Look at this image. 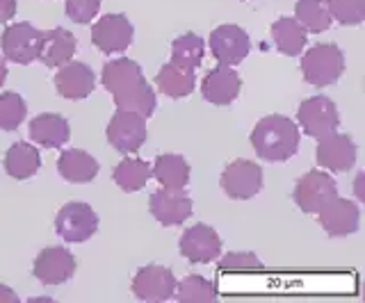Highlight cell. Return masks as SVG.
Returning a JSON list of instances; mask_svg holds the SVG:
<instances>
[{
	"label": "cell",
	"instance_id": "1",
	"mask_svg": "<svg viewBox=\"0 0 365 303\" xmlns=\"http://www.w3.org/2000/svg\"><path fill=\"white\" fill-rule=\"evenodd\" d=\"M101 83L114 98L117 110H130L148 119L155 112V92L146 83L142 66L135 60L119 58L103 66Z\"/></svg>",
	"mask_w": 365,
	"mask_h": 303
},
{
	"label": "cell",
	"instance_id": "2",
	"mask_svg": "<svg viewBox=\"0 0 365 303\" xmlns=\"http://www.w3.org/2000/svg\"><path fill=\"white\" fill-rule=\"evenodd\" d=\"M299 126L283 115L262 117L251 130V146L258 158L267 162H285L299 151Z\"/></svg>",
	"mask_w": 365,
	"mask_h": 303
},
{
	"label": "cell",
	"instance_id": "3",
	"mask_svg": "<svg viewBox=\"0 0 365 303\" xmlns=\"http://www.w3.org/2000/svg\"><path fill=\"white\" fill-rule=\"evenodd\" d=\"M345 71V55L336 43L319 41L311 46L302 58V73L304 80L313 87H329L340 80Z\"/></svg>",
	"mask_w": 365,
	"mask_h": 303
},
{
	"label": "cell",
	"instance_id": "4",
	"mask_svg": "<svg viewBox=\"0 0 365 303\" xmlns=\"http://www.w3.org/2000/svg\"><path fill=\"white\" fill-rule=\"evenodd\" d=\"M55 230L68 244H83L96 235L98 215L91 210L89 203H83V201H71V203L62 206L60 212H57Z\"/></svg>",
	"mask_w": 365,
	"mask_h": 303
},
{
	"label": "cell",
	"instance_id": "5",
	"mask_svg": "<svg viewBox=\"0 0 365 303\" xmlns=\"http://www.w3.org/2000/svg\"><path fill=\"white\" fill-rule=\"evenodd\" d=\"M41 39L43 32L28 23V21L11 23L3 30V37H0L3 58L14 64H32L34 60H39Z\"/></svg>",
	"mask_w": 365,
	"mask_h": 303
},
{
	"label": "cell",
	"instance_id": "6",
	"mask_svg": "<svg viewBox=\"0 0 365 303\" xmlns=\"http://www.w3.org/2000/svg\"><path fill=\"white\" fill-rule=\"evenodd\" d=\"M297 121H299L302 130L313 139H322L327 134L336 132L340 126V115L336 103L329 96H311L302 100L299 110H297Z\"/></svg>",
	"mask_w": 365,
	"mask_h": 303
},
{
	"label": "cell",
	"instance_id": "7",
	"mask_svg": "<svg viewBox=\"0 0 365 303\" xmlns=\"http://www.w3.org/2000/svg\"><path fill=\"white\" fill-rule=\"evenodd\" d=\"M108 142L114 151L123 155H133L144 146L148 132H146V119L130 110H117L108 123Z\"/></svg>",
	"mask_w": 365,
	"mask_h": 303
},
{
	"label": "cell",
	"instance_id": "8",
	"mask_svg": "<svg viewBox=\"0 0 365 303\" xmlns=\"http://www.w3.org/2000/svg\"><path fill=\"white\" fill-rule=\"evenodd\" d=\"M334 196H338L336 181L327 171H319V169L304 174L299 181H297L294 192H292L294 203L299 206V210L306 212V215H317Z\"/></svg>",
	"mask_w": 365,
	"mask_h": 303
},
{
	"label": "cell",
	"instance_id": "9",
	"mask_svg": "<svg viewBox=\"0 0 365 303\" xmlns=\"http://www.w3.org/2000/svg\"><path fill=\"white\" fill-rule=\"evenodd\" d=\"M178 251L192 265H208L222 253V238L208 223H194L182 230L178 240Z\"/></svg>",
	"mask_w": 365,
	"mask_h": 303
},
{
	"label": "cell",
	"instance_id": "10",
	"mask_svg": "<svg viewBox=\"0 0 365 303\" xmlns=\"http://www.w3.org/2000/svg\"><path fill=\"white\" fill-rule=\"evenodd\" d=\"M76 274V257L64 246H46V249L34 257L32 276L41 285H62Z\"/></svg>",
	"mask_w": 365,
	"mask_h": 303
},
{
	"label": "cell",
	"instance_id": "11",
	"mask_svg": "<svg viewBox=\"0 0 365 303\" xmlns=\"http://www.w3.org/2000/svg\"><path fill=\"white\" fill-rule=\"evenodd\" d=\"M135 28L123 14H106L91 26V41L103 53H121L133 43Z\"/></svg>",
	"mask_w": 365,
	"mask_h": 303
},
{
	"label": "cell",
	"instance_id": "12",
	"mask_svg": "<svg viewBox=\"0 0 365 303\" xmlns=\"http://www.w3.org/2000/svg\"><path fill=\"white\" fill-rule=\"evenodd\" d=\"M208 43H210L212 58L226 66L240 64L251 51L249 35L240 26H233V23H224L220 28H215Z\"/></svg>",
	"mask_w": 365,
	"mask_h": 303
},
{
	"label": "cell",
	"instance_id": "13",
	"mask_svg": "<svg viewBox=\"0 0 365 303\" xmlns=\"http://www.w3.org/2000/svg\"><path fill=\"white\" fill-rule=\"evenodd\" d=\"M222 187L233 201H247L262 189V169L251 160H235L222 174Z\"/></svg>",
	"mask_w": 365,
	"mask_h": 303
},
{
	"label": "cell",
	"instance_id": "14",
	"mask_svg": "<svg viewBox=\"0 0 365 303\" xmlns=\"http://www.w3.org/2000/svg\"><path fill=\"white\" fill-rule=\"evenodd\" d=\"M315 160L327 171L345 174L356 164V144L351 142L349 134H342L336 130L319 139L317 151H315Z\"/></svg>",
	"mask_w": 365,
	"mask_h": 303
},
{
	"label": "cell",
	"instance_id": "15",
	"mask_svg": "<svg viewBox=\"0 0 365 303\" xmlns=\"http://www.w3.org/2000/svg\"><path fill=\"white\" fill-rule=\"evenodd\" d=\"M317 219L329 238H347V235H354L359 230L361 210L354 201L334 196L317 212Z\"/></svg>",
	"mask_w": 365,
	"mask_h": 303
},
{
	"label": "cell",
	"instance_id": "16",
	"mask_svg": "<svg viewBox=\"0 0 365 303\" xmlns=\"http://www.w3.org/2000/svg\"><path fill=\"white\" fill-rule=\"evenodd\" d=\"M176 276L163 265H146L133 278V294L140 301H167L174 297Z\"/></svg>",
	"mask_w": 365,
	"mask_h": 303
},
{
	"label": "cell",
	"instance_id": "17",
	"mask_svg": "<svg viewBox=\"0 0 365 303\" xmlns=\"http://www.w3.org/2000/svg\"><path fill=\"white\" fill-rule=\"evenodd\" d=\"M148 208L163 226H180L182 221L192 217V198L185 194V189L160 187L151 194Z\"/></svg>",
	"mask_w": 365,
	"mask_h": 303
},
{
	"label": "cell",
	"instance_id": "18",
	"mask_svg": "<svg viewBox=\"0 0 365 303\" xmlns=\"http://www.w3.org/2000/svg\"><path fill=\"white\" fill-rule=\"evenodd\" d=\"M242 92V78L233 66L220 64L210 69L201 80V94L212 105H231Z\"/></svg>",
	"mask_w": 365,
	"mask_h": 303
},
{
	"label": "cell",
	"instance_id": "19",
	"mask_svg": "<svg viewBox=\"0 0 365 303\" xmlns=\"http://www.w3.org/2000/svg\"><path fill=\"white\" fill-rule=\"evenodd\" d=\"M55 89L62 98L68 100H83L87 98L96 87V75L91 71V66L85 62H66L60 66V71L55 73Z\"/></svg>",
	"mask_w": 365,
	"mask_h": 303
},
{
	"label": "cell",
	"instance_id": "20",
	"mask_svg": "<svg viewBox=\"0 0 365 303\" xmlns=\"http://www.w3.org/2000/svg\"><path fill=\"white\" fill-rule=\"evenodd\" d=\"M68 137H71V128H68V121L62 115L43 112V115L30 121V139L43 146V149H62Z\"/></svg>",
	"mask_w": 365,
	"mask_h": 303
},
{
	"label": "cell",
	"instance_id": "21",
	"mask_svg": "<svg viewBox=\"0 0 365 303\" xmlns=\"http://www.w3.org/2000/svg\"><path fill=\"white\" fill-rule=\"evenodd\" d=\"M98 162L96 158H91V153L83 151V149H68L62 151L60 160H57V171L64 178L66 183H91L98 176Z\"/></svg>",
	"mask_w": 365,
	"mask_h": 303
},
{
	"label": "cell",
	"instance_id": "22",
	"mask_svg": "<svg viewBox=\"0 0 365 303\" xmlns=\"http://www.w3.org/2000/svg\"><path fill=\"white\" fill-rule=\"evenodd\" d=\"M76 48H78V41L71 32L64 28H55V30L43 32L39 60L46 66H51V69H55V66L60 69V66L73 60Z\"/></svg>",
	"mask_w": 365,
	"mask_h": 303
},
{
	"label": "cell",
	"instance_id": "23",
	"mask_svg": "<svg viewBox=\"0 0 365 303\" xmlns=\"http://www.w3.org/2000/svg\"><path fill=\"white\" fill-rule=\"evenodd\" d=\"M41 169V153L37 146L28 142L11 144L5 153V171L14 178V181H28Z\"/></svg>",
	"mask_w": 365,
	"mask_h": 303
},
{
	"label": "cell",
	"instance_id": "24",
	"mask_svg": "<svg viewBox=\"0 0 365 303\" xmlns=\"http://www.w3.org/2000/svg\"><path fill=\"white\" fill-rule=\"evenodd\" d=\"M151 176L160 183V187L185 189L190 183V164L182 155H176V153L158 155L151 166Z\"/></svg>",
	"mask_w": 365,
	"mask_h": 303
},
{
	"label": "cell",
	"instance_id": "25",
	"mask_svg": "<svg viewBox=\"0 0 365 303\" xmlns=\"http://www.w3.org/2000/svg\"><path fill=\"white\" fill-rule=\"evenodd\" d=\"M155 85L160 89V94H165L169 98H182L194 92L197 75H194V69H185V66H176L169 62L158 71Z\"/></svg>",
	"mask_w": 365,
	"mask_h": 303
},
{
	"label": "cell",
	"instance_id": "26",
	"mask_svg": "<svg viewBox=\"0 0 365 303\" xmlns=\"http://www.w3.org/2000/svg\"><path fill=\"white\" fill-rule=\"evenodd\" d=\"M272 39L277 43L279 53L297 58L306 48V30L299 26V21L292 16H281L272 23Z\"/></svg>",
	"mask_w": 365,
	"mask_h": 303
},
{
	"label": "cell",
	"instance_id": "27",
	"mask_svg": "<svg viewBox=\"0 0 365 303\" xmlns=\"http://www.w3.org/2000/svg\"><path fill=\"white\" fill-rule=\"evenodd\" d=\"M294 18L299 21V26L306 32H327L334 23V16H331L329 9V0H297L294 5Z\"/></svg>",
	"mask_w": 365,
	"mask_h": 303
},
{
	"label": "cell",
	"instance_id": "28",
	"mask_svg": "<svg viewBox=\"0 0 365 303\" xmlns=\"http://www.w3.org/2000/svg\"><path fill=\"white\" fill-rule=\"evenodd\" d=\"M112 181L117 183L123 192H140L146 183L151 181V164L140 158H123L112 171Z\"/></svg>",
	"mask_w": 365,
	"mask_h": 303
},
{
	"label": "cell",
	"instance_id": "29",
	"mask_svg": "<svg viewBox=\"0 0 365 303\" xmlns=\"http://www.w3.org/2000/svg\"><path fill=\"white\" fill-rule=\"evenodd\" d=\"M203 55H205V41L194 35V32H185L174 39L171 43V64L176 66H185V69H194L201 66L203 62Z\"/></svg>",
	"mask_w": 365,
	"mask_h": 303
},
{
	"label": "cell",
	"instance_id": "30",
	"mask_svg": "<svg viewBox=\"0 0 365 303\" xmlns=\"http://www.w3.org/2000/svg\"><path fill=\"white\" fill-rule=\"evenodd\" d=\"M174 297L178 301H215L220 297V292H217V287L208 278L192 274V276H185L182 280H176Z\"/></svg>",
	"mask_w": 365,
	"mask_h": 303
},
{
	"label": "cell",
	"instance_id": "31",
	"mask_svg": "<svg viewBox=\"0 0 365 303\" xmlns=\"http://www.w3.org/2000/svg\"><path fill=\"white\" fill-rule=\"evenodd\" d=\"M28 117V105L16 92L0 94V130L11 132L16 130Z\"/></svg>",
	"mask_w": 365,
	"mask_h": 303
},
{
	"label": "cell",
	"instance_id": "32",
	"mask_svg": "<svg viewBox=\"0 0 365 303\" xmlns=\"http://www.w3.org/2000/svg\"><path fill=\"white\" fill-rule=\"evenodd\" d=\"M329 9L342 26H359L365 21V0H329Z\"/></svg>",
	"mask_w": 365,
	"mask_h": 303
},
{
	"label": "cell",
	"instance_id": "33",
	"mask_svg": "<svg viewBox=\"0 0 365 303\" xmlns=\"http://www.w3.org/2000/svg\"><path fill=\"white\" fill-rule=\"evenodd\" d=\"M220 269H222V272H233V274H251V272H262L265 265L258 260L256 253L233 251V253H226L222 257Z\"/></svg>",
	"mask_w": 365,
	"mask_h": 303
},
{
	"label": "cell",
	"instance_id": "34",
	"mask_svg": "<svg viewBox=\"0 0 365 303\" xmlns=\"http://www.w3.org/2000/svg\"><path fill=\"white\" fill-rule=\"evenodd\" d=\"M98 9H101V0H66L64 5L68 21H73L78 26L91 23V18L98 14Z\"/></svg>",
	"mask_w": 365,
	"mask_h": 303
},
{
	"label": "cell",
	"instance_id": "35",
	"mask_svg": "<svg viewBox=\"0 0 365 303\" xmlns=\"http://www.w3.org/2000/svg\"><path fill=\"white\" fill-rule=\"evenodd\" d=\"M16 14V0H0V23H7Z\"/></svg>",
	"mask_w": 365,
	"mask_h": 303
},
{
	"label": "cell",
	"instance_id": "36",
	"mask_svg": "<svg viewBox=\"0 0 365 303\" xmlns=\"http://www.w3.org/2000/svg\"><path fill=\"white\" fill-rule=\"evenodd\" d=\"M0 303H19V294L14 289H9L7 285L0 283Z\"/></svg>",
	"mask_w": 365,
	"mask_h": 303
},
{
	"label": "cell",
	"instance_id": "37",
	"mask_svg": "<svg viewBox=\"0 0 365 303\" xmlns=\"http://www.w3.org/2000/svg\"><path fill=\"white\" fill-rule=\"evenodd\" d=\"M5 80H7V62L3 55H0V85H5Z\"/></svg>",
	"mask_w": 365,
	"mask_h": 303
}]
</instances>
